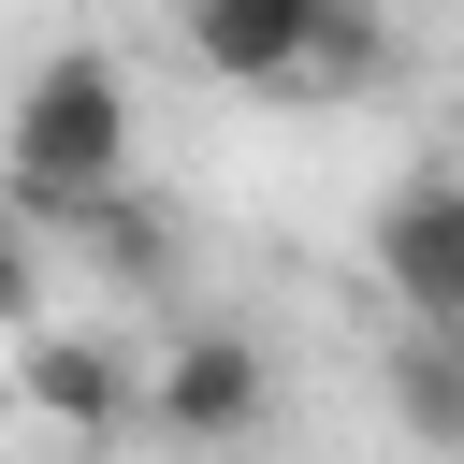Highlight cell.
I'll return each mask as SVG.
<instances>
[{
  "mask_svg": "<svg viewBox=\"0 0 464 464\" xmlns=\"http://www.w3.org/2000/svg\"><path fill=\"white\" fill-rule=\"evenodd\" d=\"M130 145H145V130H130L116 44H58V58H29V87L0 102V203L87 232V218L130 188Z\"/></svg>",
  "mask_w": 464,
  "mask_h": 464,
  "instance_id": "obj_1",
  "label": "cell"
},
{
  "mask_svg": "<svg viewBox=\"0 0 464 464\" xmlns=\"http://www.w3.org/2000/svg\"><path fill=\"white\" fill-rule=\"evenodd\" d=\"M0 377H14V420H29L44 450H116V435H145V348H130L116 319H29V334L0 348Z\"/></svg>",
  "mask_w": 464,
  "mask_h": 464,
  "instance_id": "obj_2",
  "label": "cell"
},
{
  "mask_svg": "<svg viewBox=\"0 0 464 464\" xmlns=\"http://www.w3.org/2000/svg\"><path fill=\"white\" fill-rule=\"evenodd\" d=\"M261 420H276V348L261 334H160L145 348V435L160 450H203V464H232V450H261Z\"/></svg>",
  "mask_w": 464,
  "mask_h": 464,
  "instance_id": "obj_3",
  "label": "cell"
},
{
  "mask_svg": "<svg viewBox=\"0 0 464 464\" xmlns=\"http://www.w3.org/2000/svg\"><path fill=\"white\" fill-rule=\"evenodd\" d=\"M348 0H174V44L203 87H246V102H319V29Z\"/></svg>",
  "mask_w": 464,
  "mask_h": 464,
  "instance_id": "obj_4",
  "label": "cell"
},
{
  "mask_svg": "<svg viewBox=\"0 0 464 464\" xmlns=\"http://www.w3.org/2000/svg\"><path fill=\"white\" fill-rule=\"evenodd\" d=\"M377 290L406 334H464V174H406L377 203Z\"/></svg>",
  "mask_w": 464,
  "mask_h": 464,
  "instance_id": "obj_5",
  "label": "cell"
},
{
  "mask_svg": "<svg viewBox=\"0 0 464 464\" xmlns=\"http://www.w3.org/2000/svg\"><path fill=\"white\" fill-rule=\"evenodd\" d=\"M377 392H392V420H406L420 450L464 464V334H392V348H377Z\"/></svg>",
  "mask_w": 464,
  "mask_h": 464,
  "instance_id": "obj_6",
  "label": "cell"
},
{
  "mask_svg": "<svg viewBox=\"0 0 464 464\" xmlns=\"http://www.w3.org/2000/svg\"><path fill=\"white\" fill-rule=\"evenodd\" d=\"M87 246H102V276H160V261H174V218H160L145 188H116V203L87 218Z\"/></svg>",
  "mask_w": 464,
  "mask_h": 464,
  "instance_id": "obj_7",
  "label": "cell"
},
{
  "mask_svg": "<svg viewBox=\"0 0 464 464\" xmlns=\"http://www.w3.org/2000/svg\"><path fill=\"white\" fill-rule=\"evenodd\" d=\"M44 319V246H29V218H0V348Z\"/></svg>",
  "mask_w": 464,
  "mask_h": 464,
  "instance_id": "obj_8",
  "label": "cell"
}]
</instances>
